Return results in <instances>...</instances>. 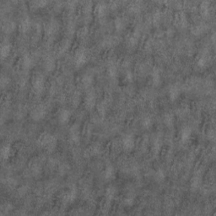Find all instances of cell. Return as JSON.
Here are the masks:
<instances>
[{
  "instance_id": "7a4b0ae2",
  "label": "cell",
  "mask_w": 216,
  "mask_h": 216,
  "mask_svg": "<svg viewBox=\"0 0 216 216\" xmlns=\"http://www.w3.org/2000/svg\"><path fill=\"white\" fill-rule=\"evenodd\" d=\"M69 117V112L67 111H63L59 115V120L62 121V123H66L67 120H68Z\"/></svg>"
},
{
  "instance_id": "6da1fadb",
  "label": "cell",
  "mask_w": 216,
  "mask_h": 216,
  "mask_svg": "<svg viewBox=\"0 0 216 216\" xmlns=\"http://www.w3.org/2000/svg\"><path fill=\"white\" fill-rule=\"evenodd\" d=\"M54 138L52 137L50 134H46L44 137H41V144L45 146L47 149L53 148L54 146Z\"/></svg>"
}]
</instances>
